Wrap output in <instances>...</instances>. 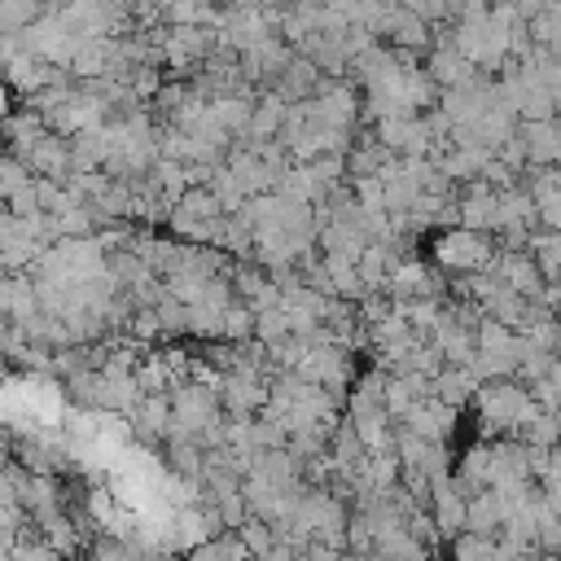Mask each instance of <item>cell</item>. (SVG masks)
Returning <instances> with one entry per match:
<instances>
[{
  "label": "cell",
  "mask_w": 561,
  "mask_h": 561,
  "mask_svg": "<svg viewBox=\"0 0 561 561\" xmlns=\"http://www.w3.org/2000/svg\"><path fill=\"white\" fill-rule=\"evenodd\" d=\"M438 259H443V263H456V267H482V263L491 259V245H486L482 232L460 228V232H447V237H443Z\"/></svg>",
  "instance_id": "6da1fadb"
},
{
  "label": "cell",
  "mask_w": 561,
  "mask_h": 561,
  "mask_svg": "<svg viewBox=\"0 0 561 561\" xmlns=\"http://www.w3.org/2000/svg\"><path fill=\"white\" fill-rule=\"evenodd\" d=\"M535 561H552V557H535Z\"/></svg>",
  "instance_id": "7a4b0ae2"
}]
</instances>
